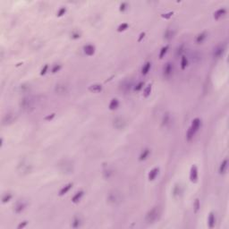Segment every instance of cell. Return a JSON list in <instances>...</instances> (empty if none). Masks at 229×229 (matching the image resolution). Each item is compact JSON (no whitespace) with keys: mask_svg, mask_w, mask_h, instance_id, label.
<instances>
[{"mask_svg":"<svg viewBox=\"0 0 229 229\" xmlns=\"http://www.w3.org/2000/svg\"><path fill=\"white\" fill-rule=\"evenodd\" d=\"M113 126L117 130H124L126 126V121L122 117H117L113 120Z\"/></svg>","mask_w":229,"mask_h":229,"instance_id":"obj_8","label":"cell"},{"mask_svg":"<svg viewBox=\"0 0 229 229\" xmlns=\"http://www.w3.org/2000/svg\"><path fill=\"white\" fill-rule=\"evenodd\" d=\"M227 168H228V159H225L224 160H222V162L219 165V167H218L219 174L220 175H225L226 173V171H227Z\"/></svg>","mask_w":229,"mask_h":229,"instance_id":"obj_17","label":"cell"},{"mask_svg":"<svg viewBox=\"0 0 229 229\" xmlns=\"http://www.w3.org/2000/svg\"><path fill=\"white\" fill-rule=\"evenodd\" d=\"M225 14H226V9L222 7L218 9L217 11H215V13H213V17L215 20H219L220 18L224 17Z\"/></svg>","mask_w":229,"mask_h":229,"instance_id":"obj_15","label":"cell"},{"mask_svg":"<svg viewBox=\"0 0 229 229\" xmlns=\"http://www.w3.org/2000/svg\"><path fill=\"white\" fill-rule=\"evenodd\" d=\"M55 92L58 95H65L68 92V86L63 82H59L55 86Z\"/></svg>","mask_w":229,"mask_h":229,"instance_id":"obj_9","label":"cell"},{"mask_svg":"<svg viewBox=\"0 0 229 229\" xmlns=\"http://www.w3.org/2000/svg\"><path fill=\"white\" fill-rule=\"evenodd\" d=\"M208 225L209 228H213L216 225V217H215V214L213 212H210L209 214L208 217Z\"/></svg>","mask_w":229,"mask_h":229,"instance_id":"obj_27","label":"cell"},{"mask_svg":"<svg viewBox=\"0 0 229 229\" xmlns=\"http://www.w3.org/2000/svg\"><path fill=\"white\" fill-rule=\"evenodd\" d=\"M120 105V102L117 98H112L109 102V105H108V108L110 110H117L118 108Z\"/></svg>","mask_w":229,"mask_h":229,"instance_id":"obj_25","label":"cell"},{"mask_svg":"<svg viewBox=\"0 0 229 229\" xmlns=\"http://www.w3.org/2000/svg\"><path fill=\"white\" fill-rule=\"evenodd\" d=\"M208 37V33L206 32H200L199 33L197 36H196V39H195V41L197 44H202V43L206 40Z\"/></svg>","mask_w":229,"mask_h":229,"instance_id":"obj_20","label":"cell"},{"mask_svg":"<svg viewBox=\"0 0 229 229\" xmlns=\"http://www.w3.org/2000/svg\"><path fill=\"white\" fill-rule=\"evenodd\" d=\"M81 220L78 217L74 218L73 221H72V224H71V225L73 228H78V227L81 226Z\"/></svg>","mask_w":229,"mask_h":229,"instance_id":"obj_34","label":"cell"},{"mask_svg":"<svg viewBox=\"0 0 229 229\" xmlns=\"http://www.w3.org/2000/svg\"><path fill=\"white\" fill-rule=\"evenodd\" d=\"M128 27H129V24H128V23H126V22H123V23H121V24L117 27V32H124V31L127 30Z\"/></svg>","mask_w":229,"mask_h":229,"instance_id":"obj_38","label":"cell"},{"mask_svg":"<svg viewBox=\"0 0 229 229\" xmlns=\"http://www.w3.org/2000/svg\"><path fill=\"white\" fill-rule=\"evenodd\" d=\"M189 65V60L187 58V56L185 55H182L181 56V62H180V65H181V69L182 70H185L187 68Z\"/></svg>","mask_w":229,"mask_h":229,"instance_id":"obj_30","label":"cell"},{"mask_svg":"<svg viewBox=\"0 0 229 229\" xmlns=\"http://www.w3.org/2000/svg\"><path fill=\"white\" fill-rule=\"evenodd\" d=\"M172 123H173V117L171 116V114L169 112H166L163 114L162 120H161L162 126L163 127H169Z\"/></svg>","mask_w":229,"mask_h":229,"instance_id":"obj_10","label":"cell"},{"mask_svg":"<svg viewBox=\"0 0 229 229\" xmlns=\"http://www.w3.org/2000/svg\"><path fill=\"white\" fill-rule=\"evenodd\" d=\"M65 13H66V7H61L58 11H57V13H56V15L58 16V17H62V16H64L65 14Z\"/></svg>","mask_w":229,"mask_h":229,"instance_id":"obj_43","label":"cell"},{"mask_svg":"<svg viewBox=\"0 0 229 229\" xmlns=\"http://www.w3.org/2000/svg\"><path fill=\"white\" fill-rule=\"evenodd\" d=\"M71 38L73 39H78L81 38V33L79 32H77V31L73 32H72V34H71Z\"/></svg>","mask_w":229,"mask_h":229,"instance_id":"obj_45","label":"cell"},{"mask_svg":"<svg viewBox=\"0 0 229 229\" xmlns=\"http://www.w3.org/2000/svg\"><path fill=\"white\" fill-rule=\"evenodd\" d=\"M48 71V65H45L40 71V75H45Z\"/></svg>","mask_w":229,"mask_h":229,"instance_id":"obj_46","label":"cell"},{"mask_svg":"<svg viewBox=\"0 0 229 229\" xmlns=\"http://www.w3.org/2000/svg\"><path fill=\"white\" fill-rule=\"evenodd\" d=\"M128 7H129L128 3H126V2H122V3L120 4V6H119V11L122 12V13H124V12H125V11L127 10Z\"/></svg>","mask_w":229,"mask_h":229,"instance_id":"obj_42","label":"cell"},{"mask_svg":"<svg viewBox=\"0 0 229 229\" xmlns=\"http://www.w3.org/2000/svg\"><path fill=\"white\" fill-rule=\"evenodd\" d=\"M159 167H154L152 168L150 172H149V174H148V179L150 181H154L157 176H159Z\"/></svg>","mask_w":229,"mask_h":229,"instance_id":"obj_16","label":"cell"},{"mask_svg":"<svg viewBox=\"0 0 229 229\" xmlns=\"http://www.w3.org/2000/svg\"><path fill=\"white\" fill-rule=\"evenodd\" d=\"M144 85H145L144 81H139L136 85L133 86V90L135 91H140L143 89V87H144Z\"/></svg>","mask_w":229,"mask_h":229,"instance_id":"obj_36","label":"cell"},{"mask_svg":"<svg viewBox=\"0 0 229 229\" xmlns=\"http://www.w3.org/2000/svg\"><path fill=\"white\" fill-rule=\"evenodd\" d=\"M159 217H160L159 208L154 207L147 212L146 216H145V220L148 224H153L159 218Z\"/></svg>","mask_w":229,"mask_h":229,"instance_id":"obj_4","label":"cell"},{"mask_svg":"<svg viewBox=\"0 0 229 229\" xmlns=\"http://www.w3.org/2000/svg\"><path fill=\"white\" fill-rule=\"evenodd\" d=\"M174 72H175V65L174 63H172L170 61L166 62L162 67V74L163 77L166 79H169L173 76Z\"/></svg>","mask_w":229,"mask_h":229,"instance_id":"obj_5","label":"cell"},{"mask_svg":"<svg viewBox=\"0 0 229 229\" xmlns=\"http://www.w3.org/2000/svg\"><path fill=\"white\" fill-rule=\"evenodd\" d=\"M193 208H194V212L197 213L199 210V208H200V202H199V199H196L193 202Z\"/></svg>","mask_w":229,"mask_h":229,"instance_id":"obj_41","label":"cell"},{"mask_svg":"<svg viewBox=\"0 0 229 229\" xmlns=\"http://www.w3.org/2000/svg\"><path fill=\"white\" fill-rule=\"evenodd\" d=\"M182 192H183V191H182V187L180 186V184H176L173 189V195L175 197H179Z\"/></svg>","mask_w":229,"mask_h":229,"instance_id":"obj_33","label":"cell"},{"mask_svg":"<svg viewBox=\"0 0 229 229\" xmlns=\"http://www.w3.org/2000/svg\"><path fill=\"white\" fill-rule=\"evenodd\" d=\"M83 52L86 55L88 56H92L95 52H96V48L92 44H87L83 47Z\"/></svg>","mask_w":229,"mask_h":229,"instance_id":"obj_12","label":"cell"},{"mask_svg":"<svg viewBox=\"0 0 229 229\" xmlns=\"http://www.w3.org/2000/svg\"><path fill=\"white\" fill-rule=\"evenodd\" d=\"M55 113H52V114H48L47 117H45L44 119H45L46 121H48V122H49V121H52V120L55 118Z\"/></svg>","mask_w":229,"mask_h":229,"instance_id":"obj_47","label":"cell"},{"mask_svg":"<svg viewBox=\"0 0 229 229\" xmlns=\"http://www.w3.org/2000/svg\"><path fill=\"white\" fill-rule=\"evenodd\" d=\"M173 14H174L173 12H167V13H162V14H161V17L164 18V19H166V20H168V19H170L172 16H173Z\"/></svg>","mask_w":229,"mask_h":229,"instance_id":"obj_44","label":"cell"},{"mask_svg":"<svg viewBox=\"0 0 229 229\" xmlns=\"http://www.w3.org/2000/svg\"><path fill=\"white\" fill-rule=\"evenodd\" d=\"M114 176V171L110 167H107L103 170V177L105 179H110Z\"/></svg>","mask_w":229,"mask_h":229,"instance_id":"obj_28","label":"cell"},{"mask_svg":"<svg viewBox=\"0 0 229 229\" xmlns=\"http://www.w3.org/2000/svg\"><path fill=\"white\" fill-rule=\"evenodd\" d=\"M150 154V150L149 148L143 149V150H141L140 156H139V160H140V161H144V160H146L148 157H149Z\"/></svg>","mask_w":229,"mask_h":229,"instance_id":"obj_19","label":"cell"},{"mask_svg":"<svg viewBox=\"0 0 229 229\" xmlns=\"http://www.w3.org/2000/svg\"><path fill=\"white\" fill-rule=\"evenodd\" d=\"M20 107L25 112H31L36 107V98L32 96H26L20 101Z\"/></svg>","mask_w":229,"mask_h":229,"instance_id":"obj_1","label":"cell"},{"mask_svg":"<svg viewBox=\"0 0 229 229\" xmlns=\"http://www.w3.org/2000/svg\"><path fill=\"white\" fill-rule=\"evenodd\" d=\"M151 91H152V85L151 84H148L146 87L143 90V97L144 98H148L150 96L151 94Z\"/></svg>","mask_w":229,"mask_h":229,"instance_id":"obj_32","label":"cell"},{"mask_svg":"<svg viewBox=\"0 0 229 229\" xmlns=\"http://www.w3.org/2000/svg\"><path fill=\"white\" fill-rule=\"evenodd\" d=\"M199 178V171H198V167L195 165H192L191 169H190V181L192 183H197Z\"/></svg>","mask_w":229,"mask_h":229,"instance_id":"obj_11","label":"cell"},{"mask_svg":"<svg viewBox=\"0 0 229 229\" xmlns=\"http://www.w3.org/2000/svg\"><path fill=\"white\" fill-rule=\"evenodd\" d=\"M73 185H74V183H67V184H65V185H64L63 187L60 189V191H59V196H64V195H65L71 189H72V187H73Z\"/></svg>","mask_w":229,"mask_h":229,"instance_id":"obj_22","label":"cell"},{"mask_svg":"<svg viewBox=\"0 0 229 229\" xmlns=\"http://www.w3.org/2000/svg\"><path fill=\"white\" fill-rule=\"evenodd\" d=\"M196 133H195L192 129H191L190 127L188 128V130H187V132H186V133H185V139H186V140L187 141H191L192 139H193V137L196 135Z\"/></svg>","mask_w":229,"mask_h":229,"instance_id":"obj_29","label":"cell"},{"mask_svg":"<svg viewBox=\"0 0 229 229\" xmlns=\"http://www.w3.org/2000/svg\"><path fill=\"white\" fill-rule=\"evenodd\" d=\"M107 202L111 205H119L123 202V195L122 192L117 190L110 191L107 196Z\"/></svg>","mask_w":229,"mask_h":229,"instance_id":"obj_3","label":"cell"},{"mask_svg":"<svg viewBox=\"0 0 229 229\" xmlns=\"http://www.w3.org/2000/svg\"><path fill=\"white\" fill-rule=\"evenodd\" d=\"M225 52V44H219L218 46H216L213 49L212 52V56L214 59H218L224 55V53Z\"/></svg>","mask_w":229,"mask_h":229,"instance_id":"obj_7","label":"cell"},{"mask_svg":"<svg viewBox=\"0 0 229 229\" xmlns=\"http://www.w3.org/2000/svg\"><path fill=\"white\" fill-rule=\"evenodd\" d=\"M27 207V204L23 202H19L18 203H16V205L14 206V212L16 214H21Z\"/></svg>","mask_w":229,"mask_h":229,"instance_id":"obj_21","label":"cell"},{"mask_svg":"<svg viewBox=\"0 0 229 229\" xmlns=\"http://www.w3.org/2000/svg\"><path fill=\"white\" fill-rule=\"evenodd\" d=\"M184 49H185L184 45H181V46H179V47L176 48V56H182V55H183V52H184Z\"/></svg>","mask_w":229,"mask_h":229,"instance_id":"obj_40","label":"cell"},{"mask_svg":"<svg viewBox=\"0 0 229 229\" xmlns=\"http://www.w3.org/2000/svg\"><path fill=\"white\" fill-rule=\"evenodd\" d=\"M62 69V65H59V64H55L52 66L51 68V73L52 74H56V73H58V72Z\"/></svg>","mask_w":229,"mask_h":229,"instance_id":"obj_39","label":"cell"},{"mask_svg":"<svg viewBox=\"0 0 229 229\" xmlns=\"http://www.w3.org/2000/svg\"><path fill=\"white\" fill-rule=\"evenodd\" d=\"M150 68H151V63L150 61L145 62L141 67V74L142 75H147L150 73Z\"/></svg>","mask_w":229,"mask_h":229,"instance_id":"obj_23","label":"cell"},{"mask_svg":"<svg viewBox=\"0 0 229 229\" xmlns=\"http://www.w3.org/2000/svg\"><path fill=\"white\" fill-rule=\"evenodd\" d=\"M12 198H13V195L11 194V193H6V194H4V196L2 197V203H7V202H9L10 200L12 199Z\"/></svg>","mask_w":229,"mask_h":229,"instance_id":"obj_37","label":"cell"},{"mask_svg":"<svg viewBox=\"0 0 229 229\" xmlns=\"http://www.w3.org/2000/svg\"><path fill=\"white\" fill-rule=\"evenodd\" d=\"M200 126H202V120H200L199 117H196V118L192 119L191 125H190V128L192 129L195 133H198L199 130L200 129Z\"/></svg>","mask_w":229,"mask_h":229,"instance_id":"obj_13","label":"cell"},{"mask_svg":"<svg viewBox=\"0 0 229 229\" xmlns=\"http://www.w3.org/2000/svg\"><path fill=\"white\" fill-rule=\"evenodd\" d=\"M145 35H146V33L145 32H141L140 34V37H139V39H138V41L139 42H140L143 39L145 38Z\"/></svg>","mask_w":229,"mask_h":229,"instance_id":"obj_49","label":"cell"},{"mask_svg":"<svg viewBox=\"0 0 229 229\" xmlns=\"http://www.w3.org/2000/svg\"><path fill=\"white\" fill-rule=\"evenodd\" d=\"M27 225H28V221H22V222H21V223L18 225L17 228H18V229H22V228H24Z\"/></svg>","mask_w":229,"mask_h":229,"instance_id":"obj_48","label":"cell"},{"mask_svg":"<svg viewBox=\"0 0 229 229\" xmlns=\"http://www.w3.org/2000/svg\"><path fill=\"white\" fill-rule=\"evenodd\" d=\"M132 87H133V82L132 81H125L122 83L121 85V89L123 90V91L124 92H128V91H130Z\"/></svg>","mask_w":229,"mask_h":229,"instance_id":"obj_26","label":"cell"},{"mask_svg":"<svg viewBox=\"0 0 229 229\" xmlns=\"http://www.w3.org/2000/svg\"><path fill=\"white\" fill-rule=\"evenodd\" d=\"M168 49H169V46H168V45H166V46H164V47L161 48V49H160V51H159V57L160 59H162L163 57L166 55Z\"/></svg>","mask_w":229,"mask_h":229,"instance_id":"obj_35","label":"cell"},{"mask_svg":"<svg viewBox=\"0 0 229 229\" xmlns=\"http://www.w3.org/2000/svg\"><path fill=\"white\" fill-rule=\"evenodd\" d=\"M176 36V31L174 29H166L163 34V38L166 41H170L171 39H173Z\"/></svg>","mask_w":229,"mask_h":229,"instance_id":"obj_14","label":"cell"},{"mask_svg":"<svg viewBox=\"0 0 229 229\" xmlns=\"http://www.w3.org/2000/svg\"><path fill=\"white\" fill-rule=\"evenodd\" d=\"M17 117H16V114L14 113H12V112H8L6 113L5 116L3 117L2 118V124L3 125H10L12 124H13L14 122L16 121Z\"/></svg>","mask_w":229,"mask_h":229,"instance_id":"obj_6","label":"cell"},{"mask_svg":"<svg viewBox=\"0 0 229 229\" xmlns=\"http://www.w3.org/2000/svg\"><path fill=\"white\" fill-rule=\"evenodd\" d=\"M102 89H103L102 85L99 83H94L89 86V91L93 93H98L100 91H102Z\"/></svg>","mask_w":229,"mask_h":229,"instance_id":"obj_18","label":"cell"},{"mask_svg":"<svg viewBox=\"0 0 229 229\" xmlns=\"http://www.w3.org/2000/svg\"><path fill=\"white\" fill-rule=\"evenodd\" d=\"M57 168L62 174L70 175L73 174L74 171V162L69 159H62L57 163Z\"/></svg>","mask_w":229,"mask_h":229,"instance_id":"obj_2","label":"cell"},{"mask_svg":"<svg viewBox=\"0 0 229 229\" xmlns=\"http://www.w3.org/2000/svg\"><path fill=\"white\" fill-rule=\"evenodd\" d=\"M19 91L22 93H28L29 91H31V86H30V84H28V83L21 84L19 86Z\"/></svg>","mask_w":229,"mask_h":229,"instance_id":"obj_31","label":"cell"},{"mask_svg":"<svg viewBox=\"0 0 229 229\" xmlns=\"http://www.w3.org/2000/svg\"><path fill=\"white\" fill-rule=\"evenodd\" d=\"M83 195H84V191H79V192H75L74 195L72 197V202L78 203L81 199V198L83 197Z\"/></svg>","mask_w":229,"mask_h":229,"instance_id":"obj_24","label":"cell"}]
</instances>
